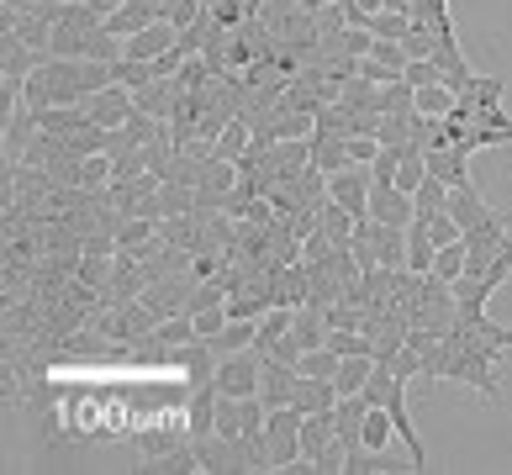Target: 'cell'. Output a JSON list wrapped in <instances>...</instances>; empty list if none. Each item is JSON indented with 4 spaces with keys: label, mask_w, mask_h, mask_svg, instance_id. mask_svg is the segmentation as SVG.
Here are the masks:
<instances>
[{
    "label": "cell",
    "mask_w": 512,
    "mask_h": 475,
    "mask_svg": "<svg viewBox=\"0 0 512 475\" xmlns=\"http://www.w3.org/2000/svg\"><path fill=\"white\" fill-rule=\"evenodd\" d=\"M370 370H375V354H349L344 365H338V375H333V386H338V396H354V391H365V380H370Z\"/></svg>",
    "instance_id": "28"
},
{
    "label": "cell",
    "mask_w": 512,
    "mask_h": 475,
    "mask_svg": "<svg viewBox=\"0 0 512 475\" xmlns=\"http://www.w3.org/2000/svg\"><path fill=\"white\" fill-rule=\"evenodd\" d=\"M138 470H143V475H196V470H201V460H196V439L185 444V449L154 454V460H143Z\"/></svg>",
    "instance_id": "24"
},
{
    "label": "cell",
    "mask_w": 512,
    "mask_h": 475,
    "mask_svg": "<svg viewBox=\"0 0 512 475\" xmlns=\"http://www.w3.org/2000/svg\"><path fill=\"white\" fill-rule=\"evenodd\" d=\"M249 143H254V132H249V122H238V117H233V122L222 127V138H217L212 148H217V159H227V164H238V154H243V148H249Z\"/></svg>",
    "instance_id": "31"
},
{
    "label": "cell",
    "mask_w": 512,
    "mask_h": 475,
    "mask_svg": "<svg viewBox=\"0 0 512 475\" xmlns=\"http://www.w3.org/2000/svg\"><path fill=\"white\" fill-rule=\"evenodd\" d=\"M428 175H439L449 190H454V185H470V154H465L460 143L428 148Z\"/></svg>",
    "instance_id": "15"
},
{
    "label": "cell",
    "mask_w": 512,
    "mask_h": 475,
    "mask_svg": "<svg viewBox=\"0 0 512 475\" xmlns=\"http://www.w3.org/2000/svg\"><path fill=\"white\" fill-rule=\"evenodd\" d=\"M154 22H164V0H127L122 11L106 16V32L132 37V32H143V27H154Z\"/></svg>",
    "instance_id": "12"
},
{
    "label": "cell",
    "mask_w": 512,
    "mask_h": 475,
    "mask_svg": "<svg viewBox=\"0 0 512 475\" xmlns=\"http://www.w3.org/2000/svg\"><path fill=\"white\" fill-rule=\"evenodd\" d=\"M196 275L191 270H175V275H159V280H148V291H143V307L154 312V317H180L185 307H191V291H196Z\"/></svg>",
    "instance_id": "4"
},
{
    "label": "cell",
    "mask_w": 512,
    "mask_h": 475,
    "mask_svg": "<svg viewBox=\"0 0 512 475\" xmlns=\"http://www.w3.org/2000/svg\"><path fill=\"white\" fill-rule=\"evenodd\" d=\"M402 80H407L412 90H423V85H444V80H439V64H433V59H412Z\"/></svg>",
    "instance_id": "44"
},
{
    "label": "cell",
    "mask_w": 512,
    "mask_h": 475,
    "mask_svg": "<svg viewBox=\"0 0 512 475\" xmlns=\"http://www.w3.org/2000/svg\"><path fill=\"white\" fill-rule=\"evenodd\" d=\"M433 275H444L449 285H454V280L465 275V238H460V243H449V249H439V254H433Z\"/></svg>",
    "instance_id": "35"
},
{
    "label": "cell",
    "mask_w": 512,
    "mask_h": 475,
    "mask_svg": "<svg viewBox=\"0 0 512 475\" xmlns=\"http://www.w3.org/2000/svg\"><path fill=\"white\" fill-rule=\"evenodd\" d=\"M196 460H201V475H254L249 439H227V433L196 439Z\"/></svg>",
    "instance_id": "2"
},
{
    "label": "cell",
    "mask_w": 512,
    "mask_h": 475,
    "mask_svg": "<svg viewBox=\"0 0 512 475\" xmlns=\"http://www.w3.org/2000/svg\"><path fill=\"white\" fill-rule=\"evenodd\" d=\"M85 59H48L32 69V80L22 85V101L27 106H85Z\"/></svg>",
    "instance_id": "1"
},
{
    "label": "cell",
    "mask_w": 512,
    "mask_h": 475,
    "mask_svg": "<svg viewBox=\"0 0 512 475\" xmlns=\"http://www.w3.org/2000/svg\"><path fill=\"white\" fill-rule=\"evenodd\" d=\"M259 375H264V354H259V349L222 354V365H217V391H222V396H259Z\"/></svg>",
    "instance_id": "5"
},
{
    "label": "cell",
    "mask_w": 512,
    "mask_h": 475,
    "mask_svg": "<svg viewBox=\"0 0 512 475\" xmlns=\"http://www.w3.org/2000/svg\"><path fill=\"white\" fill-rule=\"evenodd\" d=\"M338 402H344V396H338L333 380L301 375V386H296V407H301V412H328V407H338Z\"/></svg>",
    "instance_id": "25"
},
{
    "label": "cell",
    "mask_w": 512,
    "mask_h": 475,
    "mask_svg": "<svg viewBox=\"0 0 512 475\" xmlns=\"http://www.w3.org/2000/svg\"><path fill=\"white\" fill-rule=\"evenodd\" d=\"M301 354H307V349H301V338H296V333H280L275 344L264 349V359H280V365H301Z\"/></svg>",
    "instance_id": "42"
},
{
    "label": "cell",
    "mask_w": 512,
    "mask_h": 475,
    "mask_svg": "<svg viewBox=\"0 0 512 475\" xmlns=\"http://www.w3.org/2000/svg\"><path fill=\"white\" fill-rule=\"evenodd\" d=\"M175 43H180V27H175V22H154V27H143V32H132V37H127V59L154 64L159 53H169Z\"/></svg>",
    "instance_id": "11"
},
{
    "label": "cell",
    "mask_w": 512,
    "mask_h": 475,
    "mask_svg": "<svg viewBox=\"0 0 512 475\" xmlns=\"http://www.w3.org/2000/svg\"><path fill=\"white\" fill-rule=\"evenodd\" d=\"M433 64H439V80H444L454 95H465L470 85H476V69H470L460 37H439V48H433Z\"/></svg>",
    "instance_id": "9"
},
{
    "label": "cell",
    "mask_w": 512,
    "mask_h": 475,
    "mask_svg": "<svg viewBox=\"0 0 512 475\" xmlns=\"http://www.w3.org/2000/svg\"><path fill=\"white\" fill-rule=\"evenodd\" d=\"M354 74H359V80H370V85H391V80H402V74H391L381 59H359V69H354Z\"/></svg>",
    "instance_id": "47"
},
{
    "label": "cell",
    "mask_w": 512,
    "mask_h": 475,
    "mask_svg": "<svg viewBox=\"0 0 512 475\" xmlns=\"http://www.w3.org/2000/svg\"><path fill=\"white\" fill-rule=\"evenodd\" d=\"M349 154H354V164H375V154H381V138H349Z\"/></svg>",
    "instance_id": "48"
},
{
    "label": "cell",
    "mask_w": 512,
    "mask_h": 475,
    "mask_svg": "<svg viewBox=\"0 0 512 475\" xmlns=\"http://www.w3.org/2000/svg\"><path fill=\"white\" fill-rule=\"evenodd\" d=\"M375 138H381V143H412V111H407V117H381Z\"/></svg>",
    "instance_id": "43"
},
{
    "label": "cell",
    "mask_w": 512,
    "mask_h": 475,
    "mask_svg": "<svg viewBox=\"0 0 512 475\" xmlns=\"http://www.w3.org/2000/svg\"><path fill=\"white\" fill-rule=\"evenodd\" d=\"M370 185H375L370 164H349V169H338V175H328V201L349 206L354 217H365L370 212Z\"/></svg>",
    "instance_id": "6"
},
{
    "label": "cell",
    "mask_w": 512,
    "mask_h": 475,
    "mask_svg": "<svg viewBox=\"0 0 512 475\" xmlns=\"http://www.w3.org/2000/svg\"><path fill=\"white\" fill-rule=\"evenodd\" d=\"M90 27H74V22H59L53 27V43H48V53L53 59H90Z\"/></svg>",
    "instance_id": "23"
},
{
    "label": "cell",
    "mask_w": 512,
    "mask_h": 475,
    "mask_svg": "<svg viewBox=\"0 0 512 475\" xmlns=\"http://www.w3.org/2000/svg\"><path fill=\"white\" fill-rule=\"evenodd\" d=\"M354 154H349V138H333V132H312V169L322 175H338V169H349Z\"/></svg>",
    "instance_id": "17"
},
{
    "label": "cell",
    "mask_w": 512,
    "mask_h": 475,
    "mask_svg": "<svg viewBox=\"0 0 512 475\" xmlns=\"http://www.w3.org/2000/svg\"><path fill=\"white\" fill-rule=\"evenodd\" d=\"M333 412H338V439H344L349 449H359V428H365L370 396H365V391H354V396H344V402H338Z\"/></svg>",
    "instance_id": "22"
},
{
    "label": "cell",
    "mask_w": 512,
    "mask_h": 475,
    "mask_svg": "<svg viewBox=\"0 0 512 475\" xmlns=\"http://www.w3.org/2000/svg\"><path fill=\"white\" fill-rule=\"evenodd\" d=\"M201 11H206V0H164V22H175L180 32L201 22Z\"/></svg>",
    "instance_id": "39"
},
{
    "label": "cell",
    "mask_w": 512,
    "mask_h": 475,
    "mask_svg": "<svg viewBox=\"0 0 512 475\" xmlns=\"http://www.w3.org/2000/svg\"><path fill=\"white\" fill-rule=\"evenodd\" d=\"M354 222L359 217L349 212V206H338V201H322V212H317V227L333 238V249H349L354 243Z\"/></svg>",
    "instance_id": "21"
},
{
    "label": "cell",
    "mask_w": 512,
    "mask_h": 475,
    "mask_svg": "<svg viewBox=\"0 0 512 475\" xmlns=\"http://www.w3.org/2000/svg\"><path fill=\"white\" fill-rule=\"evenodd\" d=\"M175 359H180V370H185V380H191V386H212V380H217V365H222V354L206 344V338L175 349Z\"/></svg>",
    "instance_id": "14"
},
{
    "label": "cell",
    "mask_w": 512,
    "mask_h": 475,
    "mask_svg": "<svg viewBox=\"0 0 512 475\" xmlns=\"http://www.w3.org/2000/svg\"><path fill=\"white\" fill-rule=\"evenodd\" d=\"M365 32H370V37H386V43H402V37L412 32V16H402V11H375Z\"/></svg>",
    "instance_id": "33"
},
{
    "label": "cell",
    "mask_w": 512,
    "mask_h": 475,
    "mask_svg": "<svg viewBox=\"0 0 512 475\" xmlns=\"http://www.w3.org/2000/svg\"><path fill=\"white\" fill-rule=\"evenodd\" d=\"M154 344H159V349H185V344H196V317H191V312H180V317H159Z\"/></svg>",
    "instance_id": "27"
},
{
    "label": "cell",
    "mask_w": 512,
    "mask_h": 475,
    "mask_svg": "<svg viewBox=\"0 0 512 475\" xmlns=\"http://www.w3.org/2000/svg\"><path fill=\"white\" fill-rule=\"evenodd\" d=\"M365 217L391 222V227H407V222L417 217V206H412L407 190H396L391 180H375V185H370V212H365Z\"/></svg>",
    "instance_id": "8"
},
{
    "label": "cell",
    "mask_w": 512,
    "mask_h": 475,
    "mask_svg": "<svg viewBox=\"0 0 512 475\" xmlns=\"http://www.w3.org/2000/svg\"><path fill=\"white\" fill-rule=\"evenodd\" d=\"M481 280H491V285H497V291H502V285L512 280V238H507L502 249H497V259H491V270H486Z\"/></svg>",
    "instance_id": "46"
},
{
    "label": "cell",
    "mask_w": 512,
    "mask_h": 475,
    "mask_svg": "<svg viewBox=\"0 0 512 475\" xmlns=\"http://www.w3.org/2000/svg\"><path fill=\"white\" fill-rule=\"evenodd\" d=\"M185 428H191V439L217 433V380L212 386H191V396H185Z\"/></svg>",
    "instance_id": "13"
},
{
    "label": "cell",
    "mask_w": 512,
    "mask_h": 475,
    "mask_svg": "<svg viewBox=\"0 0 512 475\" xmlns=\"http://www.w3.org/2000/svg\"><path fill=\"white\" fill-rule=\"evenodd\" d=\"M338 365H344V359H338L328 344H322V349H307V354H301V365H296V370H301V375H317V380H333Z\"/></svg>",
    "instance_id": "34"
},
{
    "label": "cell",
    "mask_w": 512,
    "mask_h": 475,
    "mask_svg": "<svg viewBox=\"0 0 512 475\" xmlns=\"http://www.w3.org/2000/svg\"><path fill=\"white\" fill-rule=\"evenodd\" d=\"M433 254H439V243L428 233V217H412L407 222V270L412 275H428L433 270Z\"/></svg>",
    "instance_id": "18"
},
{
    "label": "cell",
    "mask_w": 512,
    "mask_h": 475,
    "mask_svg": "<svg viewBox=\"0 0 512 475\" xmlns=\"http://www.w3.org/2000/svg\"><path fill=\"white\" fill-rule=\"evenodd\" d=\"M454 106H460V95H454L449 85H423L417 90V111H423V117H449Z\"/></svg>",
    "instance_id": "32"
},
{
    "label": "cell",
    "mask_w": 512,
    "mask_h": 475,
    "mask_svg": "<svg viewBox=\"0 0 512 475\" xmlns=\"http://www.w3.org/2000/svg\"><path fill=\"white\" fill-rule=\"evenodd\" d=\"M502 95H507V80H497V74H476V85L460 95V111H465L470 122H476V111L502 106Z\"/></svg>",
    "instance_id": "20"
},
{
    "label": "cell",
    "mask_w": 512,
    "mask_h": 475,
    "mask_svg": "<svg viewBox=\"0 0 512 475\" xmlns=\"http://www.w3.org/2000/svg\"><path fill=\"white\" fill-rule=\"evenodd\" d=\"M444 212H449L454 222H460V227H476V222H486L491 212H497V206H486V196H481L476 185H454V190H449V206H444Z\"/></svg>",
    "instance_id": "16"
},
{
    "label": "cell",
    "mask_w": 512,
    "mask_h": 475,
    "mask_svg": "<svg viewBox=\"0 0 512 475\" xmlns=\"http://www.w3.org/2000/svg\"><path fill=\"white\" fill-rule=\"evenodd\" d=\"M344 460H349V444H344V439H333V444L312 460V470H317V475H344Z\"/></svg>",
    "instance_id": "40"
},
{
    "label": "cell",
    "mask_w": 512,
    "mask_h": 475,
    "mask_svg": "<svg viewBox=\"0 0 512 475\" xmlns=\"http://www.w3.org/2000/svg\"><path fill=\"white\" fill-rule=\"evenodd\" d=\"M391 439H396L391 412H386V407H370V412H365V428H359V449H381V454H391Z\"/></svg>",
    "instance_id": "26"
},
{
    "label": "cell",
    "mask_w": 512,
    "mask_h": 475,
    "mask_svg": "<svg viewBox=\"0 0 512 475\" xmlns=\"http://www.w3.org/2000/svg\"><path fill=\"white\" fill-rule=\"evenodd\" d=\"M428 233H433V243H439V249H449V243H460V238H465V227L454 222L449 212H439V217H428Z\"/></svg>",
    "instance_id": "41"
},
{
    "label": "cell",
    "mask_w": 512,
    "mask_h": 475,
    "mask_svg": "<svg viewBox=\"0 0 512 475\" xmlns=\"http://www.w3.org/2000/svg\"><path fill=\"white\" fill-rule=\"evenodd\" d=\"M402 159H407V143H381V154H375L370 175H375V180H396V169H402Z\"/></svg>",
    "instance_id": "37"
},
{
    "label": "cell",
    "mask_w": 512,
    "mask_h": 475,
    "mask_svg": "<svg viewBox=\"0 0 512 475\" xmlns=\"http://www.w3.org/2000/svg\"><path fill=\"white\" fill-rule=\"evenodd\" d=\"M222 328H227V301H222V307H212V312H196V338H206V344H212Z\"/></svg>",
    "instance_id": "45"
},
{
    "label": "cell",
    "mask_w": 512,
    "mask_h": 475,
    "mask_svg": "<svg viewBox=\"0 0 512 475\" xmlns=\"http://www.w3.org/2000/svg\"><path fill=\"white\" fill-rule=\"evenodd\" d=\"M402 48H407V59H433V48H439V32L423 27V22H412V32L402 37Z\"/></svg>",
    "instance_id": "36"
},
{
    "label": "cell",
    "mask_w": 512,
    "mask_h": 475,
    "mask_svg": "<svg viewBox=\"0 0 512 475\" xmlns=\"http://www.w3.org/2000/svg\"><path fill=\"white\" fill-rule=\"evenodd\" d=\"M254 333H259V322H243V317H227V328L212 338V349L217 354H238V349H254Z\"/></svg>",
    "instance_id": "29"
},
{
    "label": "cell",
    "mask_w": 512,
    "mask_h": 475,
    "mask_svg": "<svg viewBox=\"0 0 512 475\" xmlns=\"http://www.w3.org/2000/svg\"><path fill=\"white\" fill-rule=\"evenodd\" d=\"M381 407L391 412V423H396V439L407 444V465L412 470H428V449H423V439H417V428H412V412H407V380L391 370V386H386V396H381Z\"/></svg>",
    "instance_id": "3"
},
{
    "label": "cell",
    "mask_w": 512,
    "mask_h": 475,
    "mask_svg": "<svg viewBox=\"0 0 512 475\" xmlns=\"http://www.w3.org/2000/svg\"><path fill=\"white\" fill-rule=\"evenodd\" d=\"M132 90L127 85H106V90H96L85 101V117L96 122V127H106V132H117V127H127V117H132Z\"/></svg>",
    "instance_id": "7"
},
{
    "label": "cell",
    "mask_w": 512,
    "mask_h": 475,
    "mask_svg": "<svg viewBox=\"0 0 512 475\" xmlns=\"http://www.w3.org/2000/svg\"><path fill=\"white\" fill-rule=\"evenodd\" d=\"M365 59H381L391 74H407V64H412V59H407V48H402V43H386V37H375V48L365 53Z\"/></svg>",
    "instance_id": "38"
},
{
    "label": "cell",
    "mask_w": 512,
    "mask_h": 475,
    "mask_svg": "<svg viewBox=\"0 0 512 475\" xmlns=\"http://www.w3.org/2000/svg\"><path fill=\"white\" fill-rule=\"evenodd\" d=\"M296 386H301V370L296 365L264 359V375H259V402L264 407H291L296 402Z\"/></svg>",
    "instance_id": "10"
},
{
    "label": "cell",
    "mask_w": 512,
    "mask_h": 475,
    "mask_svg": "<svg viewBox=\"0 0 512 475\" xmlns=\"http://www.w3.org/2000/svg\"><path fill=\"white\" fill-rule=\"evenodd\" d=\"M412 206H417V217H439L444 206H449V185L439 175H428L423 185L412 190Z\"/></svg>",
    "instance_id": "30"
},
{
    "label": "cell",
    "mask_w": 512,
    "mask_h": 475,
    "mask_svg": "<svg viewBox=\"0 0 512 475\" xmlns=\"http://www.w3.org/2000/svg\"><path fill=\"white\" fill-rule=\"evenodd\" d=\"M191 444V428L180 423H164V428H138V454L154 460V454H169V449H185Z\"/></svg>",
    "instance_id": "19"
}]
</instances>
